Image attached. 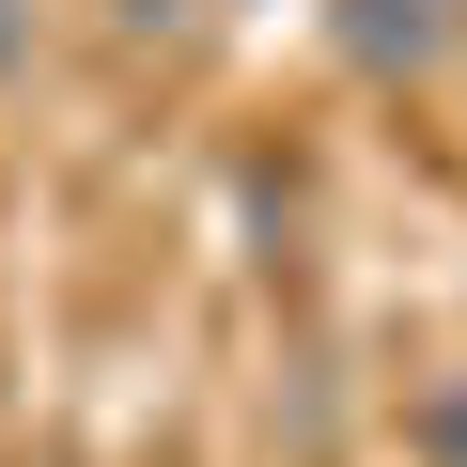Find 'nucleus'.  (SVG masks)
<instances>
[{
	"label": "nucleus",
	"mask_w": 467,
	"mask_h": 467,
	"mask_svg": "<svg viewBox=\"0 0 467 467\" xmlns=\"http://www.w3.org/2000/svg\"><path fill=\"white\" fill-rule=\"evenodd\" d=\"M451 32H467V0H343V63H374V78L451 63Z\"/></svg>",
	"instance_id": "1"
},
{
	"label": "nucleus",
	"mask_w": 467,
	"mask_h": 467,
	"mask_svg": "<svg viewBox=\"0 0 467 467\" xmlns=\"http://www.w3.org/2000/svg\"><path fill=\"white\" fill-rule=\"evenodd\" d=\"M16 47H32V0H0V63H16Z\"/></svg>",
	"instance_id": "2"
}]
</instances>
